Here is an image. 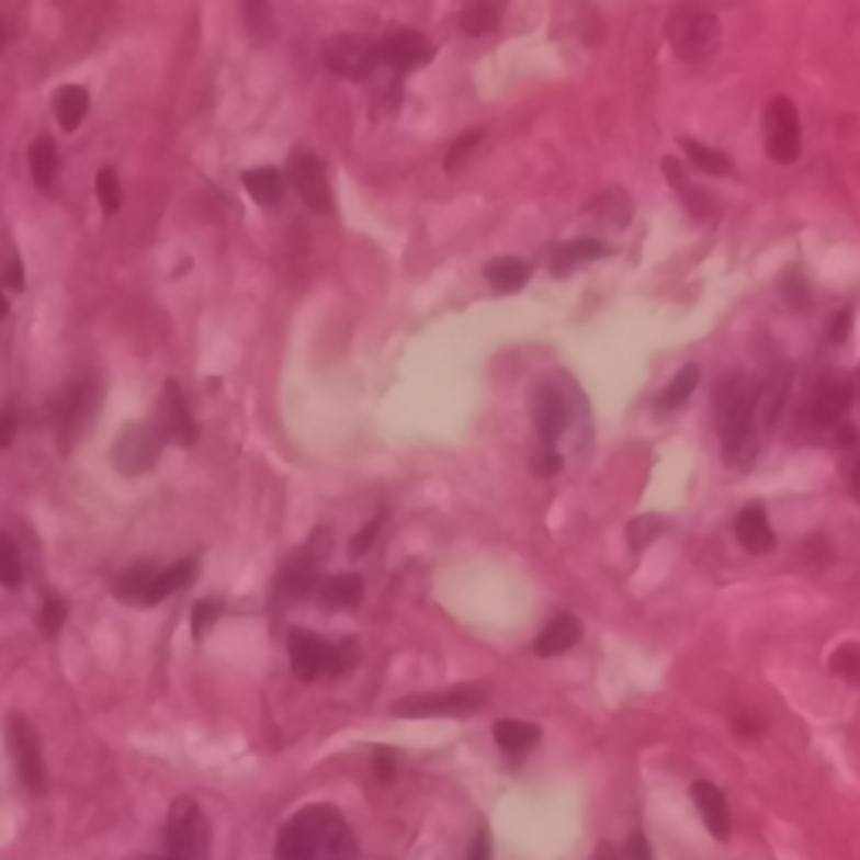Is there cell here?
<instances>
[{
  "mask_svg": "<svg viewBox=\"0 0 860 860\" xmlns=\"http://www.w3.org/2000/svg\"><path fill=\"white\" fill-rule=\"evenodd\" d=\"M716 423L723 438V464L743 471L757 457V427H752V414H757V394L749 391L746 376L739 370L723 373L716 384Z\"/></svg>",
  "mask_w": 860,
  "mask_h": 860,
  "instance_id": "1",
  "label": "cell"
},
{
  "mask_svg": "<svg viewBox=\"0 0 860 860\" xmlns=\"http://www.w3.org/2000/svg\"><path fill=\"white\" fill-rule=\"evenodd\" d=\"M353 857L357 844L347 827V821L327 803L306 806L303 814H296L276 840V857L290 860H306V857Z\"/></svg>",
  "mask_w": 860,
  "mask_h": 860,
  "instance_id": "2",
  "label": "cell"
},
{
  "mask_svg": "<svg viewBox=\"0 0 860 860\" xmlns=\"http://www.w3.org/2000/svg\"><path fill=\"white\" fill-rule=\"evenodd\" d=\"M327 558V531H316L309 542L280 568L273 585V609H290L306 599L319 581V565Z\"/></svg>",
  "mask_w": 860,
  "mask_h": 860,
  "instance_id": "3",
  "label": "cell"
},
{
  "mask_svg": "<svg viewBox=\"0 0 860 860\" xmlns=\"http://www.w3.org/2000/svg\"><path fill=\"white\" fill-rule=\"evenodd\" d=\"M669 44L682 61H706L720 47V21L703 8H679L669 21Z\"/></svg>",
  "mask_w": 860,
  "mask_h": 860,
  "instance_id": "4",
  "label": "cell"
},
{
  "mask_svg": "<svg viewBox=\"0 0 860 860\" xmlns=\"http://www.w3.org/2000/svg\"><path fill=\"white\" fill-rule=\"evenodd\" d=\"M161 448H166V434L158 430V423L138 420V423H128L118 434V441L112 444V464L125 477H142L158 464Z\"/></svg>",
  "mask_w": 860,
  "mask_h": 860,
  "instance_id": "5",
  "label": "cell"
},
{
  "mask_svg": "<svg viewBox=\"0 0 860 860\" xmlns=\"http://www.w3.org/2000/svg\"><path fill=\"white\" fill-rule=\"evenodd\" d=\"M488 703V689L484 686H454L441 692H420L394 703V716L417 720V716H464Z\"/></svg>",
  "mask_w": 860,
  "mask_h": 860,
  "instance_id": "6",
  "label": "cell"
},
{
  "mask_svg": "<svg viewBox=\"0 0 860 860\" xmlns=\"http://www.w3.org/2000/svg\"><path fill=\"white\" fill-rule=\"evenodd\" d=\"M800 115L790 98L777 94L770 104H767V115H763V145H767V155L777 161V166H793L803 151V138H800Z\"/></svg>",
  "mask_w": 860,
  "mask_h": 860,
  "instance_id": "7",
  "label": "cell"
},
{
  "mask_svg": "<svg viewBox=\"0 0 860 860\" xmlns=\"http://www.w3.org/2000/svg\"><path fill=\"white\" fill-rule=\"evenodd\" d=\"M322 65L333 75H343L353 81H370L376 65H381V44L357 37V34H337L322 44Z\"/></svg>",
  "mask_w": 860,
  "mask_h": 860,
  "instance_id": "8",
  "label": "cell"
},
{
  "mask_svg": "<svg viewBox=\"0 0 860 860\" xmlns=\"http://www.w3.org/2000/svg\"><path fill=\"white\" fill-rule=\"evenodd\" d=\"M208 850V821L195 806V800L179 796L169 811V853L176 857H202Z\"/></svg>",
  "mask_w": 860,
  "mask_h": 860,
  "instance_id": "9",
  "label": "cell"
},
{
  "mask_svg": "<svg viewBox=\"0 0 860 860\" xmlns=\"http://www.w3.org/2000/svg\"><path fill=\"white\" fill-rule=\"evenodd\" d=\"M8 746H11V760H14L24 787L31 793H44L47 773H44V763H41V746H37V736H34L31 723L21 713H14L8 720Z\"/></svg>",
  "mask_w": 860,
  "mask_h": 860,
  "instance_id": "10",
  "label": "cell"
},
{
  "mask_svg": "<svg viewBox=\"0 0 860 860\" xmlns=\"http://www.w3.org/2000/svg\"><path fill=\"white\" fill-rule=\"evenodd\" d=\"M290 182L293 189L299 192L303 205L316 215H330L333 208V195H330V182H327V172H322L319 158L313 151H293L290 158Z\"/></svg>",
  "mask_w": 860,
  "mask_h": 860,
  "instance_id": "11",
  "label": "cell"
},
{
  "mask_svg": "<svg viewBox=\"0 0 860 860\" xmlns=\"http://www.w3.org/2000/svg\"><path fill=\"white\" fill-rule=\"evenodd\" d=\"M158 430L166 434V441L179 444V448H192L199 430H195V417L185 404V394L176 381H166L161 387V400H158V417H155Z\"/></svg>",
  "mask_w": 860,
  "mask_h": 860,
  "instance_id": "12",
  "label": "cell"
},
{
  "mask_svg": "<svg viewBox=\"0 0 860 860\" xmlns=\"http://www.w3.org/2000/svg\"><path fill=\"white\" fill-rule=\"evenodd\" d=\"M91 414H94V387H91V381H78L58 407V434H61L65 451H71L78 444Z\"/></svg>",
  "mask_w": 860,
  "mask_h": 860,
  "instance_id": "13",
  "label": "cell"
},
{
  "mask_svg": "<svg viewBox=\"0 0 860 860\" xmlns=\"http://www.w3.org/2000/svg\"><path fill=\"white\" fill-rule=\"evenodd\" d=\"M430 58H434V47H430V41L420 37L417 31H397L381 44V65L394 68L397 75L417 71V68L430 65Z\"/></svg>",
  "mask_w": 860,
  "mask_h": 860,
  "instance_id": "14",
  "label": "cell"
},
{
  "mask_svg": "<svg viewBox=\"0 0 860 860\" xmlns=\"http://www.w3.org/2000/svg\"><path fill=\"white\" fill-rule=\"evenodd\" d=\"M853 400V387L847 381H824L814 394V400L806 404V420L817 430H830L834 423L844 420L847 407Z\"/></svg>",
  "mask_w": 860,
  "mask_h": 860,
  "instance_id": "15",
  "label": "cell"
},
{
  "mask_svg": "<svg viewBox=\"0 0 860 860\" xmlns=\"http://www.w3.org/2000/svg\"><path fill=\"white\" fill-rule=\"evenodd\" d=\"M663 172H666V182L676 189V195L682 199V205L689 208V215H692L695 223H706V219H713V215L720 212V202H716L706 189H695V185L686 179V169H682L679 158L666 155V158H663Z\"/></svg>",
  "mask_w": 860,
  "mask_h": 860,
  "instance_id": "16",
  "label": "cell"
},
{
  "mask_svg": "<svg viewBox=\"0 0 860 860\" xmlns=\"http://www.w3.org/2000/svg\"><path fill=\"white\" fill-rule=\"evenodd\" d=\"M286 645H290V666H293L296 679L313 682V679L322 676V656H327V642H322L316 632L290 629Z\"/></svg>",
  "mask_w": 860,
  "mask_h": 860,
  "instance_id": "17",
  "label": "cell"
},
{
  "mask_svg": "<svg viewBox=\"0 0 860 860\" xmlns=\"http://www.w3.org/2000/svg\"><path fill=\"white\" fill-rule=\"evenodd\" d=\"M534 427L545 448H555V441L568 427V404L555 387H542L534 397Z\"/></svg>",
  "mask_w": 860,
  "mask_h": 860,
  "instance_id": "18",
  "label": "cell"
},
{
  "mask_svg": "<svg viewBox=\"0 0 860 860\" xmlns=\"http://www.w3.org/2000/svg\"><path fill=\"white\" fill-rule=\"evenodd\" d=\"M736 538H739V545L752 555H767L777 548V538H773V528L767 521V511L760 505H749L739 511L736 518Z\"/></svg>",
  "mask_w": 860,
  "mask_h": 860,
  "instance_id": "19",
  "label": "cell"
},
{
  "mask_svg": "<svg viewBox=\"0 0 860 860\" xmlns=\"http://www.w3.org/2000/svg\"><path fill=\"white\" fill-rule=\"evenodd\" d=\"M578 638H581V622L572 612H562L552 619V625L542 635L534 638V656H542V659L562 656L572 645H578Z\"/></svg>",
  "mask_w": 860,
  "mask_h": 860,
  "instance_id": "20",
  "label": "cell"
},
{
  "mask_svg": "<svg viewBox=\"0 0 860 860\" xmlns=\"http://www.w3.org/2000/svg\"><path fill=\"white\" fill-rule=\"evenodd\" d=\"M692 800H695V806H699V814H703V821H706V827H710V834L716 837V840H726L729 837V814H726V796L713 787V783H706V780H699V783H692Z\"/></svg>",
  "mask_w": 860,
  "mask_h": 860,
  "instance_id": "21",
  "label": "cell"
},
{
  "mask_svg": "<svg viewBox=\"0 0 860 860\" xmlns=\"http://www.w3.org/2000/svg\"><path fill=\"white\" fill-rule=\"evenodd\" d=\"M158 572H161V568H155L151 562L132 565V568L115 581V599H118V602H128V606H148V596H151V585H155Z\"/></svg>",
  "mask_w": 860,
  "mask_h": 860,
  "instance_id": "22",
  "label": "cell"
},
{
  "mask_svg": "<svg viewBox=\"0 0 860 860\" xmlns=\"http://www.w3.org/2000/svg\"><path fill=\"white\" fill-rule=\"evenodd\" d=\"M363 578L360 575H337L319 585L316 599L327 609H357L363 602Z\"/></svg>",
  "mask_w": 860,
  "mask_h": 860,
  "instance_id": "23",
  "label": "cell"
},
{
  "mask_svg": "<svg viewBox=\"0 0 860 860\" xmlns=\"http://www.w3.org/2000/svg\"><path fill=\"white\" fill-rule=\"evenodd\" d=\"M612 256V249L599 239H575V242H562L555 252H552V269L555 276H568L578 262H591V259H606Z\"/></svg>",
  "mask_w": 860,
  "mask_h": 860,
  "instance_id": "24",
  "label": "cell"
},
{
  "mask_svg": "<svg viewBox=\"0 0 860 860\" xmlns=\"http://www.w3.org/2000/svg\"><path fill=\"white\" fill-rule=\"evenodd\" d=\"M484 280H488L491 290H498V293H518L531 280V265L524 259L505 256V259H495L484 265Z\"/></svg>",
  "mask_w": 860,
  "mask_h": 860,
  "instance_id": "25",
  "label": "cell"
},
{
  "mask_svg": "<svg viewBox=\"0 0 860 860\" xmlns=\"http://www.w3.org/2000/svg\"><path fill=\"white\" fill-rule=\"evenodd\" d=\"M242 185H246V192H249L259 205H269V208L280 205L283 195H286L283 176H280L276 169H252V172L242 176Z\"/></svg>",
  "mask_w": 860,
  "mask_h": 860,
  "instance_id": "26",
  "label": "cell"
},
{
  "mask_svg": "<svg viewBox=\"0 0 860 860\" xmlns=\"http://www.w3.org/2000/svg\"><path fill=\"white\" fill-rule=\"evenodd\" d=\"M538 739H542V729H538L534 723H524V720H498L495 723V743L505 752H528Z\"/></svg>",
  "mask_w": 860,
  "mask_h": 860,
  "instance_id": "27",
  "label": "cell"
},
{
  "mask_svg": "<svg viewBox=\"0 0 860 860\" xmlns=\"http://www.w3.org/2000/svg\"><path fill=\"white\" fill-rule=\"evenodd\" d=\"M31 179L37 189H50L54 179H58V148H54L47 135H41L31 145Z\"/></svg>",
  "mask_w": 860,
  "mask_h": 860,
  "instance_id": "28",
  "label": "cell"
},
{
  "mask_svg": "<svg viewBox=\"0 0 860 860\" xmlns=\"http://www.w3.org/2000/svg\"><path fill=\"white\" fill-rule=\"evenodd\" d=\"M54 112H58V122H61L65 132H75L88 115V91L81 84L61 88L58 98H54Z\"/></svg>",
  "mask_w": 860,
  "mask_h": 860,
  "instance_id": "29",
  "label": "cell"
},
{
  "mask_svg": "<svg viewBox=\"0 0 860 860\" xmlns=\"http://www.w3.org/2000/svg\"><path fill=\"white\" fill-rule=\"evenodd\" d=\"M195 578V562L185 558V562H176L172 568H161L155 585H151V596H148V606H158V602H166L172 591H182L189 581Z\"/></svg>",
  "mask_w": 860,
  "mask_h": 860,
  "instance_id": "30",
  "label": "cell"
},
{
  "mask_svg": "<svg viewBox=\"0 0 860 860\" xmlns=\"http://www.w3.org/2000/svg\"><path fill=\"white\" fill-rule=\"evenodd\" d=\"M682 151L689 155V161L706 176H733V158L726 151H716L710 145H699L692 138H682Z\"/></svg>",
  "mask_w": 860,
  "mask_h": 860,
  "instance_id": "31",
  "label": "cell"
},
{
  "mask_svg": "<svg viewBox=\"0 0 860 860\" xmlns=\"http://www.w3.org/2000/svg\"><path fill=\"white\" fill-rule=\"evenodd\" d=\"M591 212H596L602 223H609L612 229H625L629 219H632V199L625 192L612 189V192H606L591 202Z\"/></svg>",
  "mask_w": 860,
  "mask_h": 860,
  "instance_id": "32",
  "label": "cell"
},
{
  "mask_svg": "<svg viewBox=\"0 0 860 860\" xmlns=\"http://www.w3.org/2000/svg\"><path fill=\"white\" fill-rule=\"evenodd\" d=\"M699 363H686L676 376H672V384L663 391V397H659V407L663 410H676V407H682L689 397H692V391H695V384H699Z\"/></svg>",
  "mask_w": 860,
  "mask_h": 860,
  "instance_id": "33",
  "label": "cell"
},
{
  "mask_svg": "<svg viewBox=\"0 0 860 860\" xmlns=\"http://www.w3.org/2000/svg\"><path fill=\"white\" fill-rule=\"evenodd\" d=\"M666 528H669V521H666L663 514H638V518L629 521L625 538H629L632 552H642V548H649Z\"/></svg>",
  "mask_w": 860,
  "mask_h": 860,
  "instance_id": "34",
  "label": "cell"
},
{
  "mask_svg": "<svg viewBox=\"0 0 860 860\" xmlns=\"http://www.w3.org/2000/svg\"><path fill=\"white\" fill-rule=\"evenodd\" d=\"M495 27H498V8L491 4V0H477V4H471L461 14V31L471 34V37H480V34H488Z\"/></svg>",
  "mask_w": 860,
  "mask_h": 860,
  "instance_id": "35",
  "label": "cell"
},
{
  "mask_svg": "<svg viewBox=\"0 0 860 860\" xmlns=\"http://www.w3.org/2000/svg\"><path fill=\"white\" fill-rule=\"evenodd\" d=\"M357 666V642L353 638H343V642H327V656H322V672L330 679H340L347 676L350 669Z\"/></svg>",
  "mask_w": 860,
  "mask_h": 860,
  "instance_id": "36",
  "label": "cell"
},
{
  "mask_svg": "<svg viewBox=\"0 0 860 860\" xmlns=\"http://www.w3.org/2000/svg\"><path fill=\"white\" fill-rule=\"evenodd\" d=\"M24 578V568H21V552L14 545V538L0 531V585L8 588H18Z\"/></svg>",
  "mask_w": 860,
  "mask_h": 860,
  "instance_id": "37",
  "label": "cell"
},
{
  "mask_svg": "<svg viewBox=\"0 0 860 860\" xmlns=\"http://www.w3.org/2000/svg\"><path fill=\"white\" fill-rule=\"evenodd\" d=\"M830 672L847 679V682H853V686H860V645L857 642L840 645V649L830 656Z\"/></svg>",
  "mask_w": 860,
  "mask_h": 860,
  "instance_id": "38",
  "label": "cell"
},
{
  "mask_svg": "<svg viewBox=\"0 0 860 860\" xmlns=\"http://www.w3.org/2000/svg\"><path fill=\"white\" fill-rule=\"evenodd\" d=\"M780 293L787 299V306L793 309H811V286H806V280L800 276V269H790V273L780 280Z\"/></svg>",
  "mask_w": 860,
  "mask_h": 860,
  "instance_id": "39",
  "label": "cell"
},
{
  "mask_svg": "<svg viewBox=\"0 0 860 860\" xmlns=\"http://www.w3.org/2000/svg\"><path fill=\"white\" fill-rule=\"evenodd\" d=\"M94 192H98L101 208H104L108 215L118 212V205H122V185H118V176H115L112 169H101V176H98V182H94Z\"/></svg>",
  "mask_w": 860,
  "mask_h": 860,
  "instance_id": "40",
  "label": "cell"
},
{
  "mask_svg": "<svg viewBox=\"0 0 860 860\" xmlns=\"http://www.w3.org/2000/svg\"><path fill=\"white\" fill-rule=\"evenodd\" d=\"M242 11H246V24L256 34H265L273 31V18H269V0H242Z\"/></svg>",
  "mask_w": 860,
  "mask_h": 860,
  "instance_id": "41",
  "label": "cell"
},
{
  "mask_svg": "<svg viewBox=\"0 0 860 860\" xmlns=\"http://www.w3.org/2000/svg\"><path fill=\"white\" fill-rule=\"evenodd\" d=\"M480 135H484L480 128H471V132H464V135L451 145V151H448V158H444V169H448V172H457V169H461V161L477 148Z\"/></svg>",
  "mask_w": 860,
  "mask_h": 860,
  "instance_id": "42",
  "label": "cell"
},
{
  "mask_svg": "<svg viewBox=\"0 0 860 860\" xmlns=\"http://www.w3.org/2000/svg\"><path fill=\"white\" fill-rule=\"evenodd\" d=\"M65 619H68V606H65L61 599H50V602L41 609V615H37V625H41V632H44V635H58V632H61V625H65Z\"/></svg>",
  "mask_w": 860,
  "mask_h": 860,
  "instance_id": "43",
  "label": "cell"
},
{
  "mask_svg": "<svg viewBox=\"0 0 860 860\" xmlns=\"http://www.w3.org/2000/svg\"><path fill=\"white\" fill-rule=\"evenodd\" d=\"M803 558L811 562V565H817V568H824L830 558H834V552H830V545H827V538L824 534H811L803 542Z\"/></svg>",
  "mask_w": 860,
  "mask_h": 860,
  "instance_id": "44",
  "label": "cell"
},
{
  "mask_svg": "<svg viewBox=\"0 0 860 860\" xmlns=\"http://www.w3.org/2000/svg\"><path fill=\"white\" fill-rule=\"evenodd\" d=\"M376 531H381V518H373L366 528H360L353 538H350V558L357 562V558H363L370 548H373V538H376Z\"/></svg>",
  "mask_w": 860,
  "mask_h": 860,
  "instance_id": "45",
  "label": "cell"
},
{
  "mask_svg": "<svg viewBox=\"0 0 860 860\" xmlns=\"http://www.w3.org/2000/svg\"><path fill=\"white\" fill-rule=\"evenodd\" d=\"M219 612H223V606L219 602H199L195 609H192V632L195 635H202V632H208L212 629V622L219 619Z\"/></svg>",
  "mask_w": 860,
  "mask_h": 860,
  "instance_id": "46",
  "label": "cell"
},
{
  "mask_svg": "<svg viewBox=\"0 0 860 860\" xmlns=\"http://www.w3.org/2000/svg\"><path fill=\"white\" fill-rule=\"evenodd\" d=\"M531 467H534V474L552 477V474H558V471H562V457H558L552 448H545V451H538V454H534Z\"/></svg>",
  "mask_w": 860,
  "mask_h": 860,
  "instance_id": "47",
  "label": "cell"
},
{
  "mask_svg": "<svg viewBox=\"0 0 860 860\" xmlns=\"http://www.w3.org/2000/svg\"><path fill=\"white\" fill-rule=\"evenodd\" d=\"M850 322H853V313L850 309H840L834 319H830V327H827V337L834 340V343H844L847 337H850Z\"/></svg>",
  "mask_w": 860,
  "mask_h": 860,
  "instance_id": "48",
  "label": "cell"
},
{
  "mask_svg": "<svg viewBox=\"0 0 860 860\" xmlns=\"http://www.w3.org/2000/svg\"><path fill=\"white\" fill-rule=\"evenodd\" d=\"M373 770H376V777H381L384 783H391V780H394V773H397V760H394V752H391V749H376V757H373Z\"/></svg>",
  "mask_w": 860,
  "mask_h": 860,
  "instance_id": "49",
  "label": "cell"
},
{
  "mask_svg": "<svg viewBox=\"0 0 860 860\" xmlns=\"http://www.w3.org/2000/svg\"><path fill=\"white\" fill-rule=\"evenodd\" d=\"M14 434H18V420L11 410H0V451L14 444Z\"/></svg>",
  "mask_w": 860,
  "mask_h": 860,
  "instance_id": "50",
  "label": "cell"
},
{
  "mask_svg": "<svg viewBox=\"0 0 860 860\" xmlns=\"http://www.w3.org/2000/svg\"><path fill=\"white\" fill-rule=\"evenodd\" d=\"M625 853H629V857H635V860H649V857H653V847H649V840H645L642 834H632V840H629Z\"/></svg>",
  "mask_w": 860,
  "mask_h": 860,
  "instance_id": "51",
  "label": "cell"
},
{
  "mask_svg": "<svg viewBox=\"0 0 860 860\" xmlns=\"http://www.w3.org/2000/svg\"><path fill=\"white\" fill-rule=\"evenodd\" d=\"M847 477H850V491H853V498H860V448L853 451V461L847 464Z\"/></svg>",
  "mask_w": 860,
  "mask_h": 860,
  "instance_id": "52",
  "label": "cell"
},
{
  "mask_svg": "<svg viewBox=\"0 0 860 860\" xmlns=\"http://www.w3.org/2000/svg\"><path fill=\"white\" fill-rule=\"evenodd\" d=\"M484 857H491V840H488V830H480V834H477V844L471 847V860H484Z\"/></svg>",
  "mask_w": 860,
  "mask_h": 860,
  "instance_id": "53",
  "label": "cell"
},
{
  "mask_svg": "<svg viewBox=\"0 0 860 860\" xmlns=\"http://www.w3.org/2000/svg\"><path fill=\"white\" fill-rule=\"evenodd\" d=\"M733 726H736L739 736H760V723H757V720H749V716H736Z\"/></svg>",
  "mask_w": 860,
  "mask_h": 860,
  "instance_id": "54",
  "label": "cell"
},
{
  "mask_svg": "<svg viewBox=\"0 0 860 860\" xmlns=\"http://www.w3.org/2000/svg\"><path fill=\"white\" fill-rule=\"evenodd\" d=\"M4 283H8L11 290H24V273H21V262H11V265H8Z\"/></svg>",
  "mask_w": 860,
  "mask_h": 860,
  "instance_id": "55",
  "label": "cell"
},
{
  "mask_svg": "<svg viewBox=\"0 0 860 860\" xmlns=\"http://www.w3.org/2000/svg\"><path fill=\"white\" fill-rule=\"evenodd\" d=\"M4 44H8V24L0 21V50H4Z\"/></svg>",
  "mask_w": 860,
  "mask_h": 860,
  "instance_id": "56",
  "label": "cell"
},
{
  "mask_svg": "<svg viewBox=\"0 0 860 860\" xmlns=\"http://www.w3.org/2000/svg\"><path fill=\"white\" fill-rule=\"evenodd\" d=\"M8 309H11V306H8V296H4V293H0V319H4V316H8Z\"/></svg>",
  "mask_w": 860,
  "mask_h": 860,
  "instance_id": "57",
  "label": "cell"
}]
</instances>
